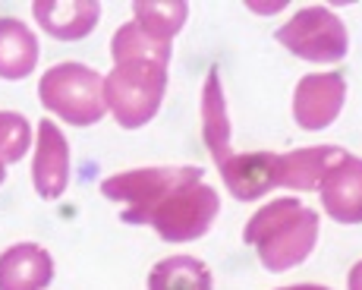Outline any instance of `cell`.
<instances>
[{
    "instance_id": "obj_12",
    "label": "cell",
    "mask_w": 362,
    "mask_h": 290,
    "mask_svg": "<svg viewBox=\"0 0 362 290\" xmlns=\"http://www.w3.org/2000/svg\"><path fill=\"white\" fill-rule=\"evenodd\" d=\"M54 281V259L38 243H16L0 253V290H45Z\"/></svg>"
},
{
    "instance_id": "obj_10",
    "label": "cell",
    "mask_w": 362,
    "mask_h": 290,
    "mask_svg": "<svg viewBox=\"0 0 362 290\" xmlns=\"http://www.w3.org/2000/svg\"><path fill=\"white\" fill-rule=\"evenodd\" d=\"M224 177L227 190L240 202H252L262 199L277 186V155L271 151H252V155H240V151H227L221 161H214Z\"/></svg>"
},
{
    "instance_id": "obj_20",
    "label": "cell",
    "mask_w": 362,
    "mask_h": 290,
    "mask_svg": "<svg viewBox=\"0 0 362 290\" xmlns=\"http://www.w3.org/2000/svg\"><path fill=\"white\" fill-rule=\"evenodd\" d=\"M287 4H249V10H255V13H277V10H284Z\"/></svg>"
},
{
    "instance_id": "obj_4",
    "label": "cell",
    "mask_w": 362,
    "mask_h": 290,
    "mask_svg": "<svg viewBox=\"0 0 362 290\" xmlns=\"http://www.w3.org/2000/svg\"><path fill=\"white\" fill-rule=\"evenodd\" d=\"M189 183H202V168H192V164L186 168H139L101 180V196L127 205L120 211V221L148 224L158 205Z\"/></svg>"
},
{
    "instance_id": "obj_13",
    "label": "cell",
    "mask_w": 362,
    "mask_h": 290,
    "mask_svg": "<svg viewBox=\"0 0 362 290\" xmlns=\"http://www.w3.org/2000/svg\"><path fill=\"white\" fill-rule=\"evenodd\" d=\"M344 155L346 151L340 145H309V149L277 155V186H290V190H303V192L318 190L328 168Z\"/></svg>"
},
{
    "instance_id": "obj_1",
    "label": "cell",
    "mask_w": 362,
    "mask_h": 290,
    "mask_svg": "<svg viewBox=\"0 0 362 290\" xmlns=\"http://www.w3.org/2000/svg\"><path fill=\"white\" fill-rule=\"evenodd\" d=\"M243 240L255 246L262 265L268 272L281 274L303 265L318 240V211L305 209L299 199H274L262 205L246 221Z\"/></svg>"
},
{
    "instance_id": "obj_14",
    "label": "cell",
    "mask_w": 362,
    "mask_h": 290,
    "mask_svg": "<svg viewBox=\"0 0 362 290\" xmlns=\"http://www.w3.org/2000/svg\"><path fill=\"white\" fill-rule=\"evenodd\" d=\"M38 64V38L19 19H0V79L19 82Z\"/></svg>"
},
{
    "instance_id": "obj_6",
    "label": "cell",
    "mask_w": 362,
    "mask_h": 290,
    "mask_svg": "<svg viewBox=\"0 0 362 290\" xmlns=\"http://www.w3.org/2000/svg\"><path fill=\"white\" fill-rule=\"evenodd\" d=\"M218 209H221L218 190L202 180L183 186L170 199H164L155 209V215L148 218V224L155 227L164 243H189V240L205 237L208 227L218 218Z\"/></svg>"
},
{
    "instance_id": "obj_3",
    "label": "cell",
    "mask_w": 362,
    "mask_h": 290,
    "mask_svg": "<svg viewBox=\"0 0 362 290\" xmlns=\"http://www.w3.org/2000/svg\"><path fill=\"white\" fill-rule=\"evenodd\" d=\"M38 98L51 114L73 127H92L107 114L104 105V76L86 64H57L38 82Z\"/></svg>"
},
{
    "instance_id": "obj_15",
    "label": "cell",
    "mask_w": 362,
    "mask_h": 290,
    "mask_svg": "<svg viewBox=\"0 0 362 290\" xmlns=\"http://www.w3.org/2000/svg\"><path fill=\"white\" fill-rule=\"evenodd\" d=\"M148 290H214V278L196 255H170L148 272Z\"/></svg>"
},
{
    "instance_id": "obj_9",
    "label": "cell",
    "mask_w": 362,
    "mask_h": 290,
    "mask_svg": "<svg viewBox=\"0 0 362 290\" xmlns=\"http://www.w3.org/2000/svg\"><path fill=\"white\" fill-rule=\"evenodd\" d=\"M32 183L45 202L60 199L69 186V142L60 133L57 123H51L47 117L38 123V149H35Z\"/></svg>"
},
{
    "instance_id": "obj_2",
    "label": "cell",
    "mask_w": 362,
    "mask_h": 290,
    "mask_svg": "<svg viewBox=\"0 0 362 290\" xmlns=\"http://www.w3.org/2000/svg\"><path fill=\"white\" fill-rule=\"evenodd\" d=\"M167 92V66L151 60L114 64L104 76V105L123 129H139L161 110Z\"/></svg>"
},
{
    "instance_id": "obj_18",
    "label": "cell",
    "mask_w": 362,
    "mask_h": 290,
    "mask_svg": "<svg viewBox=\"0 0 362 290\" xmlns=\"http://www.w3.org/2000/svg\"><path fill=\"white\" fill-rule=\"evenodd\" d=\"M32 145V123L16 110H0V164H16Z\"/></svg>"
},
{
    "instance_id": "obj_22",
    "label": "cell",
    "mask_w": 362,
    "mask_h": 290,
    "mask_svg": "<svg viewBox=\"0 0 362 290\" xmlns=\"http://www.w3.org/2000/svg\"><path fill=\"white\" fill-rule=\"evenodd\" d=\"M6 180V170H4V164H0V183H4Z\"/></svg>"
},
{
    "instance_id": "obj_21",
    "label": "cell",
    "mask_w": 362,
    "mask_h": 290,
    "mask_svg": "<svg viewBox=\"0 0 362 290\" xmlns=\"http://www.w3.org/2000/svg\"><path fill=\"white\" fill-rule=\"evenodd\" d=\"M281 290H331V287H322V284H293V287H281Z\"/></svg>"
},
{
    "instance_id": "obj_17",
    "label": "cell",
    "mask_w": 362,
    "mask_h": 290,
    "mask_svg": "<svg viewBox=\"0 0 362 290\" xmlns=\"http://www.w3.org/2000/svg\"><path fill=\"white\" fill-rule=\"evenodd\" d=\"M189 19V4L183 0H164V4H148V0H136L132 4V23H139L148 35L173 41L180 29Z\"/></svg>"
},
{
    "instance_id": "obj_16",
    "label": "cell",
    "mask_w": 362,
    "mask_h": 290,
    "mask_svg": "<svg viewBox=\"0 0 362 290\" xmlns=\"http://www.w3.org/2000/svg\"><path fill=\"white\" fill-rule=\"evenodd\" d=\"M110 54H114V64H127V60H151V64H170L173 54V41H161L142 29L139 23H123L114 32L110 41Z\"/></svg>"
},
{
    "instance_id": "obj_8",
    "label": "cell",
    "mask_w": 362,
    "mask_h": 290,
    "mask_svg": "<svg viewBox=\"0 0 362 290\" xmlns=\"http://www.w3.org/2000/svg\"><path fill=\"white\" fill-rule=\"evenodd\" d=\"M318 196L337 224H362V158L346 151L334 161L318 183Z\"/></svg>"
},
{
    "instance_id": "obj_19",
    "label": "cell",
    "mask_w": 362,
    "mask_h": 290,
    "mask_svg": "<svg viewBox=\"0 0 362 290\" xmlns=\"http://www.w3.org/2000/svg\"><path fill=\"white\" fill-rule=\"evenodd\" d=\"M346 284H350V290H362V262H356V265L350 268V274H346Z\"/></svg>"
},
{
    "instance_id": "obj_5",
    "label": "cell",
    "mask_w": 362,
    "mask_h": 290,
    "mask_svg": "<svg viewBox=\"0 0 362 290\" xmlns=\"http://www.w3.org/2000/svg\"><path fill=\"white\" fill-rule=\"evenodd\" d=\"M274 38L287 47L290 54L312 64H337L350 51V35L337 13L328 6H305L299 10L287 25L274 32Z\"/></svg>"
},
{
    "instance_id": "obj_11",
    "label": "cell",
    "mask_w": 362,
    "mask_h": 290,
    "mask_svg": "<svg viewBox=\"0 0 362 290\" xmlns=\"http://www.w3.org/2000/svg\"><path fill=\"white\" fill-rule=\"evenodd\" d=\"M32 16L41 29L57 41H82L98 25L101 4L95 0H35Z\"/></svg>"
},
{
    "instance_id": "obj_7",
    "label": "cell",
    "mask_w": 362,
    "mask_h": 290,
    "mask_svg": "<svg viewBox=\"0 0 362 290\" xmlns=\"http://www.w3.org/2000/svg\"><path fill=\"white\" fill-rule=\"evenodd\" d=\"M346 101V79L340 73H312L303 76L293 92V120L303 129H328L337 120Z\"/></svg>"
}]
</instances>
